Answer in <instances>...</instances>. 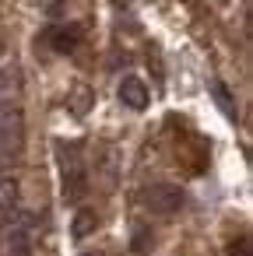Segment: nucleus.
I'll return each mask as SVG.
<instances>
[{"instance_id":"nucleus-3","label":"nucleus","mask_w":253,"mask_h":256,"mask_svg":"<svg viewBox=\"0 0 253 256\" xmlns=\"http://www.w3.org/2000/svg\"><path fill=\"white\" fill-rule=\"evenodd\" d=\"M8 256H36V218L18 210L8 232Z\"/></svg>"},{"instance_id":"nucleus-13","label":"nucleus","mask_w":253,"mask_h":256,"mask_svg":"<svg viewBox=\"0 0 253 256\" xmlns=\"http://www.w3.org/2000/svg\"><path fill=\"white\" fill-rule=\"evenodd\" d=\"M144 242H148V232H137V238H134V252H144Z\"/></svg>"},{"instance_id":"nucleus-8","label":"nucleus","mask_w":253,"mask_h":256,"mask_svg":"<svg viewBox=\"0 0 253 256\" xmlns=\"http://www.w3.org/2000/svg\"><path fill=\"white\" fill-rule=\"evenodd\" d=\"M18 70L15 67H0V102H8V98H15L18 95Z\"/></svg>"},{"instance_id":"nucleus-7","label":"nucleus","mask_w":253,"mask_h":256,"mask_svg":"<svg viewBox=\"0 0 253 256\" xmlns=\"http://www.w3.org/2000/svg\"><path fill=\"white\" fill-rule=\"evenodd\" d=\"M50 42H53V50H57V53H74V46L81 42V32H78V28L60 25V28H50Z\"/></svg>"},{"instance_id":"nucleus-5","label":"nucleus","mask_w":253,"mask_h":256,"mask_svg":"<svg viewBox=\"0 0 253 256\" xmlns=\"http://www.w3.org/2000/svg\"><path fill=\"white\" fill-rule=\"evenodd\" d=\"M120 102L127 106V109H134V112H141L144 106H148V84L141 81V78H123L120 81Z\"/></svg>"},{"instance_id":"nucleus-14","label":"nucleus","mask_w":253,"mask_h":256,"mask_svg":"<svg viewBox=\"0 0 253 256\" xmlns=\"http://www.w3.org/2000/svg\"><path fill=\"white\" fill-rule=\"evenodd\" d=\"M0 56H4V36H0Z\"/></svg>"},{"instance_id":"nucleus-15","label":"nucleus","mask_w":253,"mask_h":256,"mask_svg":"<svg viewBox=\"0 0 253 256\" xmlns=\"http://www.w3.org/2000/svg\"><path fill=\"white\" fill-rule=\"evenodd\" d=\"M81 256H102V252H81Z\"/></svg>"},{"instance_id":"nucleus-9","label":"nucleus","mask_w":253,"mask_h":256,"mask_svg":"<svg viewBox=\"0 0 253 256\" xmlns=\"http://www.w3.org/2000/svg\"><path fill=\"white\" fill-rule=\"evenodd\" d=\"M95 224H99V218H95V210H78V218H74V238L81 242V238H88L92 232H95Z\"/></svg>"},{"instance_id":"nucleus-12","label":"nucleus","mask_w":253,"mask_h":256,"mask_svg":"<svg viewBox=\"0 0 253 256\" xmlns=\"http://www.w3.org/2000/svg\"><path fill=\"white\" fill-rule=\"evenodd\" d=\"M228 256H249V242H246V238L232 242V246H228Z\"/></svg>"},{"instance_id":"nucleus-4","label":"nucleus","mask_w":253,"mask_h":256,"mask_svg":"<svg viewBox=\"0 0 253 256\" xmlns=\"http://www.w3.org/2000/svg\"><path fill=\"white\" fill-rule=\"evenodd\" d=\"M85 190H88V176H85L81 162H67L64 158V200L78 204L85 196Z\"/></svg>"},{"instance_id":"nucleus-6","label":"nucleus","mask_w":253,"mask_h":256,"mask_svg":"<svg viewBox=\"0 0 253 256\" xmlns=\"http://www.w3.org/2000/svg\"><path fill=\"white\" fill-rule=\"evenodd\" d=\"M18 204H22L18 182L11 176H4V179H0V221H11L18 214Z\"/></svg>"},{"instance_id":"nucleus-10","label":"nucleus","mask_w":253,"mask_h":256,"mask_svg":"<svg viewBox=\"0 0 253 256\" xmlns=\"http://www.w3.org/2000/svg\"><path fill=\"white\" fill-rule=\"evenodd\" d=\"M22 162V154L18 151H4V148H0V179H4V176H11V168Z\"/></svg>"},{"instance_id":"nucleus-11","label":"nucleus","mask_w":253,"mask_h":256,"mask_svg":"<svg viewBox=\"0 0 253 256\" xmlns=\"http://www.w3.org/2000/svg\"><path fill=\"white\" fill-rule=\"evenodd\" d=\"M211 88H214V98H218V106L225 109V116H228V120H235V109H232V98H228V92H225V84H218V81H214Z\"/></svg>"},{"instance_id":"nucleus-2","label":"nucleus","mask_w":253,"mask_h":256,"mask_svg":"<svg viewBox=\"0 0 253 256\" xmlns=\"http://www.w3.org/2000/svg\"><path fill=\"white\" fill-rule=\"evenodd\" d=\"M141 200H144V207H148L151 214H158V218H172V214H179L183 204H186L183 190L172 186V182H155V186H148Z\"/></svg>"},{"instance_id":"nucleus-1","label":"nucleus","mask_w":253,"mask_h":256,"mask_svg":"<svg viewBox=\"0 0 253 256\" xmlns=\"http://www.w3.org/2000/svg\"><path fill=\"white\" fill-rule=\"evenodd\" d=\"M0 148L18 151V154L25 148V116H22V106L15 98L0 102Z\"/></svg>"}]
</instances>
